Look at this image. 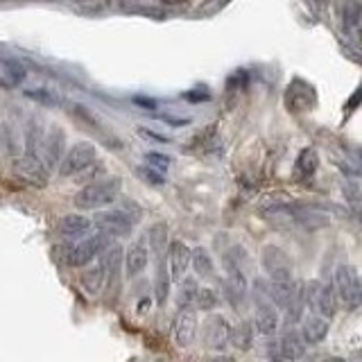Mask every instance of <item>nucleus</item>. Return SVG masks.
Returning a JSON list of instances; mask_svg holds the SVG:
<instances>
[{"label": "nucleus", "mask_w": 362, "mask_h": 362, "mask_svg": "<svg viewBox=\"0 0 362 362\" xmlns=\"http://www.w3.org/2000/svg\"><path fill=\"white\" fill-rule=\"evenodd\" d=\"M139 134H141V136H145V139H152V141H161V143H165V141H168L165 136L156 134V132H150V129H145V127H141V129H139Z\"/></svg>", "instance_id": "obj_28"}, {"label": "nucleus", "mask_w": 362, "mask_h": 362, "mask_svg": "<svg viewBox=\"0 0 362 362\" xmlns=\"http://www.w3.org/2000/svg\"><path fill=\"white\" fill-rule=\"evenodd\" d=\"M197 281L195 279H181V290H179V305L181 308H186V305H192L195 303V297H197Z\"/></svg>", "instance_id": "obj_23"}, {"label": "nucleus", "mask_w": 362, "mask_h": 362, "mask_svg": "<svg viewBox=\"0 0 362 362\" xmlns=\"http://www.w3.org/2000/svg\"><path fill=\"white\" fill-rule=\"evenodd\" d=\"M254 324L252 322H240V324H235L231 326V344L235 349H240V351H247V349H252L254 344Z\"/></svg>", "instance_id": "obj_20"}, {"label": "nucleus", "mask_w": 362, "mask_h": 362, "mask_svg": "<svg viewBox=\"0 0 362 362\" xmlns=\"http://www.w3.org/2000/svg\"><path fill=\"white\" fill-rule=\"evenodd\" d=\"M305 301H308L310 310L317 313V315H324L326 320H331L335 315V308H337V294H335V288L333 286H324L320 281H310L305 283Z\"/></svg>", "instance_id": "obj_6"}, {"label": "nucleus", "mask_w": 362, "mask_h": 362, "mask_svg": "<svg viewBox=\"0 0 362 362\" xmlns=\"http://www.w3.org/2000/svg\"><path fill=\"white\" fill-rule=\"evenodd\" d=\"M145 161H147V165H152L156 170H161V173H165V170L170 168V163H173V158L165 156V154H158V152H147Z\"/></svg>", "instance_id": "obj_27"}, {"label": "nucleus", "mask_w": 362, "mask_h": 362, "mask_svg": "<svg viewBox=\"0 0 362 362\" xmlns=\"http://www.w3.org/2000/svg\"><path fill=\"white\" fill-rule=\"evenodd\" d=\"M195 305L202 310H211L218 305V297H215V292L211 288H199L195 297Z\"/></svg>", "instance_id": "obj_26"}, {"label": "nucleus", "mask_w": 362, "mask_h": 362, "mask_svg": "<svg viewBox=\"0 0 362 362\" xmlns=\"http://www.w3.org/2000/svg\"><path fill=\"white\" fill-rule=\"evenodd\" d=\"M11 168H14V175H16L21 181H25V184L37 186V188H45V186H48L50 168L45 165L39 156H32V154L18 156Z\"/></svg>", "instance_id": "obj_7"}, {"label": "nucleus", "mask_w": 362, "mask_h": 362, "mask_svg": "<svg viewBox=\"0 0 362 362\" xmlns=\"http://www.w3.org/2000/svg\"><path fill=\"white\" fill-rule=\"evenodd\" d=\"M120 190H122V181L118 177L102 179V181H95V184L84 186L73 197V204L77 209H82V211L102 209V206H109V204L116 202L118 195H120Z\"/></svg>", "instance_id": "obj_1"}, {"label": "nucleus", "mask_w": 362, "mask_h": 362, "mask_svg": "<svg viewBox=\"0 0 362 362\" xmlns=\"http://www.w3.org/2000/svg\"><path fill=\"white\" fill-rule=\"evenodd\" d=\"M93 226L88 218L79 213H71V215H64L62 222H59V233L66 238H79V235H86L88 229Z\"/></svg>", "instance_id": "obj_18"}, {"label": "nucleus", "mask_w": 362, "mask_h": 362, "mask_svg": "<svg viewBox=\"0 0 362 362\" xmlns=\"http://www.w3.org/2000/svg\"><path fill=\"white\" fill-rule=\"evenodd\" d=\"M190 263H192V267H195L197 276H202V279L213 276V258H211V254L204 247L192 249V260H190Z\"/></svg>", "instance_id": "obj_21"}, {"label": "nucleus", "mask_w": 362, "mask_h": 362, "mask_svg": "<svg viewBox=\"0 0 362 362\" xmlns=\"http://www.w3.org/2000/svg\"><path fill=\"white\" fill-rule=\"evenodd\" d=\"M136 173H139V177L145 179L147 184H152V186H163L165 184L163 173H161V170L152 168V165H141L139 170H136Z\"/></svg>", "instance_id": "obj_25"}, {"label": "nucleus", "mask_w": 362, "mask_h": 362, "mask_svg": "<svg viewBox=\"0 0 362 362\" xmlns=\"http://www.w3.org/2000/svg\"><path fill=\"white\" fill-rule=\"evenodd\" d=\"M82 286L90 292L98 294L102 288L107 286V269L102 263H98L95 267H88L86 272H82Z\"/></svg>", "instance_id": "obj_19"}, {"label": "nucleus", "mask_w": 362, "mask_h": 362, "mask_svg": "<svg viewBox=\"0 0 362 362\" xmlns=\"http://www.w3.org/2000/svg\"><path fill=\"white\" fill-rule=\"evenodd\" d=\"M254 301H256V317H254V328L260 335H274L279 331V313L276 303L269 299L267 294V283L263 279H256L254 283Z\"/></svg>", "instance_id": "obj_3"}, {"label": "nucleus", "mask_w": 362, "mask_h": 362, "mask_svg": "<svg viewBox=\"0 0 362 362\" xmlns=\"http://www.w3.org/2000/svg\"><path fill=\"white\" fill-rule=\"evenodd\" d=\"M192 260V252L186 247V243L181 240H173L168 245V267H170V279L173 281H181L186 276L188 265Z\"/></svg>", "instance_id": "obj_13"}, {"label": "nucleus", "mask_w": 362, "mask_h": 362, "mask_svg": "<svg viewBox=\"0 0 362 362\" xmlns=\"http://www.w3.org/2000/svg\"><path fill=\"white\" fill-rule=\"evenodd\" d=\"M315 170H317V156L313 150H303L297 158V175L301 177H310L315 175Z\"/></svg>", "instance_id": "obj_24"}, {"label": "nucleus", "mask_w": 362, "mask_h": 362, "mask_svg": "<svg viewBox=\"0 0 362 362\" xmlns=\"http://www.w3.org/2000/svg\"><path fill=\"white\" fill-rule=\"evenodd\" d=\"M294 222H299L305 229H320V226H326L328 224V218L315 206H290L286 209Z\"/></svg>", "instance_id": "obj_16"}, {"label": "nucleus", "mask_w": 362, "mask_h": 362, "mask_svg": "<svg viewBox=\"0 0 362 362\" xmlns=\"http://www.w3.org/2000/svg\"><path fill=\"white\" fill-rule=\"evenodd\" d=\"M305 354V339L297 331H288L279 339V360H299Z\"/></svg>", "instance_id": "obj_15"}, {"label": "nucleus", "mask_w": 362, "mask_h": 362, "mask_svg": "<svg viewBox=\"0 0 362 362\" xmlns=\"http://www.w3.org/2000/svg\"><path fill=\"white\" fill-rule=\"evenodd\" d=\"M263 265L269 281H292V263L283 249L267 245L263 249Z\"/></svg>", "instance_id": "obj_10"}, {"label": "nucleus", "mask_w": 362, "mask_h": 362, "mask_svg": "<svg viewBox=\"0 0 362 362\" xmlns=\"http://www.w3.org/2000/svg\"><path fill=\"white\" fill-rule=\"evenodd\" d=\"M107 247H109V235L100 231L98 235H88V238H84V240L66 247L64 260L71 267H84L88 263H93V260L105 252Z\"/></svg>", "instance_id": "obj_4"}, {"label": "nucleus", "mask_w": 362, "mask_h": 362, "mask_svg": "<svg viewBox=\"0 0 362 362\" xmlns=\"http://www.w3.org/2000/svg\"><path fill=\"white\" fill-rule=\"evenodd\" d=\"M147 260H150V249H147L145 243L129 245L127 252H124V269H127V276L134 279V276H139L141 272H145Z\"/></svg>", "instance_id": "obj_14"}, {"label": "nucleus", "mask_w": 362, "mask_h": 362, "mask_svg": "<svg viewBox=\"0 0 362 362\" xmlns=\"http://www.w3.org/2000/svg\"><path fill=\"white\" fill-rule=\"evenodd\" d=\"M161 120L168 122V124H175V127H184V124L190 122L188 118H175V116H161Z\"/></svg>", "instance_id": "obj_29"}, {"label": "nucleus", "mask_w": 362, "mask_h": 362, "mask_svg": "<svg viewBox=\"0 0 362 362\" xmlns=\"http://www.w3.org/2000/svg\"><path fill=\"white\" fill-rule=\"evenodd\" d=\"M333 288L344 310H356L362 305V276L354 267L339 265L333 276Z\"/></svg>", "instance_id": "obj_2"}, {"label": "nucleus", "mask_w": 362, "mask_h": 362, "mask_svg": "<svg viewBox=\"0 0 362 362\" xmlns=\"http://www.w3.org/2000/svg\"><path fill=\"white\" fill-rule=\"evenodd\" d=\"M95 158H98L95 145H90V143H77L73 150L62 158L59 175L62 177H73V175L77 177L79 173H82V170H86L88 165H93Z\"/></svg>", "instance_id": "obj_8"}, {"label": "nucleus", "mask_w": 362, "mask_h": 362, "mask_svg": "<svg viewBox=\"0 0 362 362\" xmlns=\"http://www.w3.org/2000/svg\"><path fill=\"white\" fill-rule=\"evenodd\" d=\"M136 222H139V215H134L124 209H116V211H102L95 215V229L107 233L109 238H120V235H129L134 231Z\"/></svg>", "instance_id": "obj_5"}, {"label": "nucleus", "mask_w": 362, "mask_h": 362, "mask_svg": "<svg viewBox=\"0 0 362 362\" xmlns=\"http://www.w3.org/2000/svg\"><path fill=\"white\" fill-rule=\"evenodd\" d=\"M301 335L305 339V344H320L322 339L328 335V320L324 315L313 313L308 320L301 326Z\"/></svg>", "instance_id": "obj_17"}, {"label": "nucleus", "mask_w": 362, "mask_h": 362, "mask_svg": "<svg viewBox=\"0 0 362 362\" xmlns=\"http://www.w3.org/2000/svg\"><path fill=\"white\" fill-rule=\"evenodd\" d=\"M25 95L34 102H39L41 107H57L62 102V95L52 88H28Z\"/></svg>", "instance_id": "obj_22"}, {"label": "nucleus", "mask_w": 362, "mask_h": 362, "mask_svg": "<svg viewBox=\"0 0 362 362\" xmlns=\"http://www.w3.org/2000/svg\"><path fill=\"white\" fill-rule=\"evenodd\" d=\"M204 344L213 351H222L229 346L231 342V324L224 320L222 315H211L206 322H204Z\"/></svg>", "instance_id": "obj_9"}, {"label": "nucleus", "mask_w": 362, "mask_h": 362, "mask_svg": "<svg viewBox=\"0 0 362 362\" xmlns=\"http://www.w3.org/2000/svg\"><path fill=\"white\" fill-rule=\"evenodd\" d=\"M173 335H175L179 346H190L192 344V339H195V335H197V315H195V310H190V305L181 308L179 315L175 317Z\"/></svg>", "instance_id": "obj_12"}, {"label": "nucleus", "mask_w": 362, "mask_h": 362, "mask_svg": "<svg viewBox=\"0 0 362 362\" xmlns=\"http://www.w3.org/2000/svg\"><path fill=\"white\" fill-rule=\"evenodd\" d=\"M64 152H66V134L62 127H52L48 129V134H43V143H41V161L48 165V168H54L57 163H62L64 158Z\"/></svg>", "instance_id": "obj_11"}]
</instances>
